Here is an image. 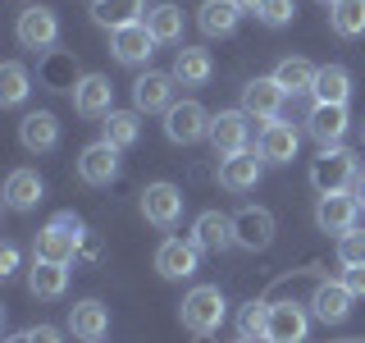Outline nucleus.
I'll list each match as a JSON object with an SVG mask.
<instances>
[{
  "label": "nucleus",
  "instance_id": "4be33fe9",
  "mask_svg": "<svg viewBox=\"0 0 365 343\" xmlns=\"http://www.w3.org/2000/svg\"><path fill=\"white\" fill-rule=\"evenodd\" d=\"M142 14H151L146 0H91V19H96L101 28H110V32L142 23Z\"/></svg>",
  "mask_w": 365,
  "mask_h": 343
},
{
  "label": "nucleus",
  "instance_id": "f8f14e48",
  "mask_svg": "<svg viewBox=\"0 0 365 343\" xmlns=\"http://www.w3.org/2000/svg\"><path fill=\"white\" fill-rule=\"evenodd\" d=\"M297 146H302V133L292 129L288 119H269L265 129H260V160L265 165H288V160H297Z\"/></svg>",
  "mask_w": 365,
  "mask_h": 343
},
{
  "label": "nucleus",
  "instance_id": "b1692460",
  "mask_svg": "<svg viewBox=\"0 0 365 343\" xmlns=\"http://www.w3.org/2000/svg\"><path fill=\"white\" fill-rule=\"evenodd\" d=\"M274 78H279V87L288 91V96H306V91H315L319 69H315L311 60H302V55H288V60H279Z\"/></svg>",
  "mask_w": 365,
  "mask_h": 343
},
{
  "label": "nucleus",
  "instance_id": "4468645a",
  "mask_svg": "<svg viewBox=\"0 0 365 343\" xmlns=\"http://www.w3.org/2000/svg\"><path fill=\"white\" fill-rule=\"evenodd\" d=\"M306 329H311V316L297 302H269L265 343H306Z\"/></svg>",
  "mask_w": 365,
  "mask_h": 343
},
{
  "label": "nucleus",
  "instance_id": "2eb2a0df",
  "mask_svg": "<svg viewBox=\"0 0 365 343\" xmlns=\"http://www.w3.org/2000/svg\"><path fill=\"white\" fill-rule=\"evenodd\" d=\"M68 329H73V339H83V343H101L110 334V307L96 302V297L73 302L68 307Z\"/></svg>",
  "mask_w": 365,
  "mask_h": 343
},
{
  "label": "nucleus",
  "instance_id": "7ed1b4c3",
  "mask_svg": "<svg viewBox=\"0 0 365 343\" xmlns=\"http://www.w3.org/2000/svg\"><path fill=\"white\" fill-rule=\"evenodd\" d=\"M210 119L215 114H205L201 101H174V106L165 110V137L178 146H192L201 142V137H210Z\"/></svg>",
  "mask_w": 365,
  "mask_h": 343
},
{
  "label": "nucleus",
  "instance_id": "72a5a7b5",
  "mask_svg": "<svg viewBox=\"0 0 365 343\" xmlns=\"http://www.w3.org/2000/svg\"><path fill=\"white\" fill-rule=\"evenodd\" d=\"M28 91H32V87H28V69H23L19 60L0 64V106H19Z\"/></svg>",
  "mask_w": 365,
  "mask_h": 343
},
{
  "label": "nucleus",
  "instance_id": "1a4fd4ad",
  "mask_svg": "<svg viewBox=\"0 0 365 343\" xmlns=\"http://www.w3.org/2000/svg\"><path fill=\"white\" fill-rule=\"evenodd\" d=\"M73 110L87 114V119H106L114 110V83L106 74H87L73 83Z\"/></svg>",
  "mask_w": 365,
  "mask_h": 343
},
{
  "label": "nucleus",
  "instance_id": "393cba45",
  "mask_svg": "<svg viewBox=\"0 0 365 343\" xmlns=\"http://www.w3.org/2000/svg\"><path fill=\"white\" fill-rule=\"evenodd\" d=\"M237 19H242V9H237V0H205L197 9V23L205 37H228V32L237 28Z\"/></svg>",
  "mask_w": 365,
  "mask_h": 343
},
{
  "label": "nucleus",
  "instance_id": "79ce46f5",
  "mask_svg": "<svg viewBox=\"0 0 365 343\" xmlns=\"http://www.w3.org/2000/svg\"><path fill=\"white\" fill-rule=\"evenodd\" d=\"M260 5H265V0H237V9H242V14H260Z\"/></svg>",
  "mask_w": 365,
  "mask_h": 343
},
{
  "label": "nucleus",
  "instance_id": "c756f323",
  "mask_svg": "<svg viewBox=\"0 0 365 343\" xmlns=\"http://www.w3.org/2000/svg\"><path fill=\"white\" fill-rule=\"evenodd\" d=\"M73 252H78V238H73V234H64L60 224H46L41 234H37V261H55V266H68V261H73Z\"/></svg>",
  "mask_w": 365,
  "mask_h": 343
},
{
  "label": "nucleus",
  "instance_id": "39448f33",
  "mask_svg": "<svg viewBox=\"0 0 365 343\" xmlns=\"http://www.w3.org/2000/svg\"><path fill=\"white\" fill-rule=\"evenodd\" d=\"M142 215L155 229H174L182 220V188H174V183H146L142 188Z\"/></svg>",
  "mask_w": 365,
  "mask_h": 343
},
{
  "label": "nucleus",
  "instance_id": "5701e85b",
  "mask_svg": "<svg viewBox=\"0 0 365 343\" xmlns=\"http://www.w3.org/2000/svg\"><path fill=\"white\" fill-rule=\"evenodd\" d=\"M19 142L28 146V151H51V146L60 142V124H55V114H51V110H32V114H23V124H19Z\"/></svg>",
  "mask_w": 365,
  "mask_h": 343
},
{
  "label": "nucleus",
  "instance_id": "c9c22d12",
  "mask_svg": "<svg viewBox=\"0 0 365 343\" xmlns=\"http://www.w3.org/2000/svg\"><path fill=\"white\" fill-rule=\"evenodd\" d=\"M338 261H342V270H347V266H365V234H356V229L342 234L338 238Z\"/></svg>",
  "mask_w": 365,
  "mask_h": 343
},
{
  "label": "nucleus",
  "instance_id": "ea45409f",
  "mask_svg": "<svg viewBox=\"0 0 365 343\" xmlns=\"http://www.w3.org/2000/svg\"><path fill=\"white\" fill-rule=\"evenodd\" d=\"M28 339H32V343H64V334H60L55 325H32Z\"/></svg>",
  "mask_w": 365,
  "mask_h": 343
},
{
  "label": "nucleus",
  "instance_id": "412c9836",
  "mask_svg": "<svg viewBox=\"0 0 365 343\" xmlns=\"http://www.w3.org/2000/svg\"><path fill=\"white\" fill-rule=\"evenodd\" d=\"M351 293L342 279H324V284H315V297H311V312L315 320H324V325H338V320H347L351 312Z\"/></svg>",
  "mask_w": 365,
  "mask_h": 343
},
{
  "label": "nucleus",
  "instance_id": "c85d7f7f",
  "mask_svg": "<svg viewBox=\"0 0 365 343\" xmlns=\"http://www.w3.org/2000/svg\"><path fill=\"white\" fill-rule=\"evenodd\" d=\"M210 74H215L210 51H201V46H182V51H178V60H174V78H178L182 87H201V83H210Z\"/></svg>",
  "mask_w": 365,
  "mask_h": 343
},
{
  "label": "nucleus",
  "instance_id": "2f4dec72",
  "mask_svg": "<svg viewBox=\"0 0 365 343\" xmlns=\"http://www.w3.org/2000/svg\"><path fill=\"white\" fill-rule=\"evenodd\" d=\"M329 23L338 37H361L365 32V0H338L329 5Z\"/></svg>",
  "mask_w": 365,
  "mask_h": 343
},
{
  "label": "nucleus",
  "instance_id": "bb28decb",
  "mask_svg": "<svg viewBox=\"0 0 365 343\" xmlns=\"http://www.w3.org/2000/svg\"><path fill=\"white\" fill-rule=\"evenodd\" d=\"M41 179H37V169H14V174L5 179V206L9 211H32V206L41 202Z\"/></svg>",
  "mask_w": 365,
  "mask_h": 343
},
{
  "label": "nucleus",
  "instance_id": "f257e3e1",
  "mask_svg": "<svg viewBox=\"0 0 365 343\" xmlns=\"http://www.w3.org/2000/svg\"><path fill=\"white\" fill-rule=\"evenodd\" d=\"M178 320H182V329L187 334H197V339H210L215 329L224 325V293L215 289V284H197L187 297H182V307H178Z\"/></svg>",
  "mask_w": 365,
  "mask_h": 343
},
{
  "label": "nucleus",
  "instance_id": "0eeeda50",
  "mask_svg": "<svg viewBox=\"0 0 365 343\" xmlns=\"http://www.w3.org/2000/svg\"><path fill=\"white\" fill-rule=\"evenodd\" d=\"M78 179L91 183V188H110V183L119 179V146H110L106 137L83 146V156H78Z\"/></svg>",
  "mask_w": 365,
  "mask_h": 343
},
{
  "label": "nucleus",
  "instance_id": "423d86ee",
  "mask_svg": "<svg viewBox=\"0 0 365 343\" xmlns=\"http://www.w3.org/2000/svg\"><path fill=\"white\" fill-rule=\"evenodd\" d=\"M14 32H19V46H23V51H51L55 37H60V19H55V9L32 5V9H23V14H19Z\"/></svg>",
  "mask_w": 365,
  "mask_h": 343
},
{
  "label": "nucleus",
  "instance_id": "6ab92c4d",
  "mask_svg": "<svg viewBox=\"0 0 365 343\" xmlns=\"http://www.w3.org/2000/svg\"><path fill=\"white\" fill-rule=\"evenodd\" d=\"M260 174H265L260 151H237V156L220 160V188H228V192H251L260 183Z\"/></svg>",
  "mask_w": 365,
  "mask_h": 343
},
{
  "label": "nucleus",
  "instance_id": "e433bc0d",
  "mask_svg": "<svg viewBox=\"0 0 365 343\" xmlns=\"http://www.w3.org/2000/svg\"><path fill=\"white\" fill-rule=\"evenodd\" d=\"M292 14H297L292 0H265L256 19H260V23H269V28H283V23H292Z\"/></svg>",
  "mask_w": 365,
  "mask_h": 343
},
{
  "label": "nucleus",
  "instance_id": "9b49d317",
  "mask_svg": "<svg viewBox=\"0 0 365 343\" xmlns=\"http://www.w3.org/2000/svg\"><path fill=\"white\" fill-rule=\"evenodd\" d=\"M283 101H288V91L279 87V78H251V83L242 87V110L251 114V119H279V110H283Z\"/></svg>",
  "mask_w": 365,
  "mask_h": 343
},
{
  "label": "nucleus",
  "instance_id": "f3484780",
  "mask_svg": "<svg viewBox=\"0 0 365 343\" xmlns=\"http://www.w3.org/2000/svg\"><path fill=\"white\" fill-rule=\"evenodd\" d=\"M233 234H237V247H269L274 243V215L265 211V206H242V211L233 215Z\"/></svg>",
  "mask_w": 365,
  "mask_h": 343
},
{
  "label": "nucleus",
  "instance_id": "49530a36",
  "mask_svg": "<svg viewBox=\"0 0 365 343\" xmlns=\"http://www.w3.org/2000/svg\"><path fill=\"white\" fill-rule=\"evenodd\" d=\"M237 343H251V339H237Z\"/></svg>",
  "mask_w": 365,
  "mask_h": 343
},
{
  "label": "nucleus",
  "instance_id": "a18cd8bd",
  "mask_svg": "<svg viewBox=\"0 0 365 343\" xmlns=\"http://www.w3.org/2000/svg\"><path fill=\"white\" fill-rule=\"evenodd\" d=\"M319 5H338V0H319Z\"/></svg>",
  "mask_w": 365,
  "mask_h": 343
},
{
  "label": "nucleus",
  "instance_id": "a19ab883",
  "mask_svg": "<svg viewBox=\"0 0 365 343\" xmlns=\"http://www.w3.org/2000/svg\"><path fill=\"white\" fill-rule=\"evenodd\" d=\"M14 270H19V247L5 243L0 247V274H14Z\"/></svg>",
  "mask_w": 365,
  "mask_h": 343
},
{
  "label": "nucleus",
  "instance_id": "20e7f679",
  "mask_svg": "<svg viewBox=\"0 0 365 343\" xmlns=\"http://www.w3.org/2000/svg\"><path fill=\"white\" fill-rule=\"evenodd\" d=\"M247 137H251V114L247 110H220L210 119V146H215L220 160L247 151Z\"/></svg>",
  "mask_w": 365,
  "mask_h": 343
},
{
  "label": "nucleus",
  "instance_id": "4c0bfd02",
  "mask_svg": "<svg viewBox=\"0 0 365 343\" xmlns=\"http://www.w3.org/2000/svg\"><path fill=\"white\" fill-rule=\"evenodd\" d=\"M342 284H347L356 297H365V266H347L342 270Z\"/></svg>",
  "mask_w": 365,
  "mask_h": 343
},
{
  "label": "nucleus",
  "instance_id": "9d476101",
  "mask_svg": "<svg viewBox=\"0 0 365 343\" xmlns=\"http://www.w3.org/2000/svg\"><path fill=\"white\" fill-rule=\"evenodd\" d=\"M356 215H361V202L351 192H329V197L315 202V224L324 234H351L356 229Z\"/></svg>",
  "mask_w": 365,
  "mask_h": 343
},
{
  "label": "nucleus",
  "instance_id": "f704fd0d",
  "mask_svg": "<svg viewBox=\"0 0 365 343\" xmlns=\"http://www.w3.org/2000/svg\"><path fill=\"white\" fill-rule=\"evenodd\" d=\"M265 329H269V302H247L242 312H237V339L265 343Z\"/></svg>",
  "mask_w": 365,
  "mask_h": 343
},
{
  "label": "nucleus",
  "instance_id": "a211bd4d",
  "mask_svg": "<svg viewBox=\"0 0 365 343\" xmlns=\"http://www.w3.org/2000/svg\"><path fill=\"white\" fill-rule=\"evenodd\" d=\"M347 106H319L315 101V110L306 114V133L319 142V151L324 146H342V137H347Z\"/></svg>",
  "mask_w": 365,
  "mask_h": 343
},
{
  "label": "nucleus",
  "instance_id": "f03ea898",
  "mask_svg": "<svg viewBox=\"0 0 365 343\" xmlns=\"http://www.w3.org/2000/svg\"><path fill=\"white\" fill-rule=\"evenodd\" d=\"M356 156L347 151V146H324L315 160H311V183L319 197H329V192H351L356 188Z\"/></svg>",
  "mask_w": 365,
  "mask_h": 343
},
{
  "label": "nucleus",
  "instance_id": "cd10ccee",
  "mask_svg": "<svg viewBox=\"0 0 365 343\" xmlns=\"http://www.w3.org/2000/svg\"><path fill=\"white\" fill-rule=\"evenodd\" d=\"M311 96L319 101V106H347L351 74L342 64H324V69H319V78H315V91H311Z\"/></svg>",
  "mask_w": 365,
  "mask_h": 343
},
{
  "label": "nucleus",
  "instance_id": "58836bf2",
  "mask_svg": "<svg viewBox=\"0 0 365 343\" xmlns=\"http://www.w3.org/2000/svg\"><path fill=\"white\" fill-rule=\"evenodd\" d=\"M51 224H60V229H64V234H73V238H78V243H83V220H78V215H73V211H60V215H55V220H51Z\"/></svg>",
  "mask_w": 365,
  "mask_h": 343
},
{
  "label": "nucleus",
  "instance_id": "6e6552de",
  "mask_svg": "<svg viewBox=\"0 0 365 343\" xmlns=\"http://www.w3.org/2000/svg\"><path fill=\"white\" fill-rule=\"evenodd\" d=\"M197 261H201V247L192 238H165L155 247V270L165 279H192L197 274Z\"/></svg>",
  "mask_w": 365,
  "mask_h": 343
},
{
  "label": "nucleus",
  "instance_id": "c03bdc74",
  "mask_svg": "<svg viewBox=\"0 0 365 343\" xmlns=\"http://www.w3.org/2000/svg\"><path fill=\"white\" fill-rule=\"evenodd\" d=\"M5 343H32V339H28V329H23V334H9Z\"/></svg>",
  "mask_w": 365,
  "mask_h": 343
},
{
  "label": "nucleus",
  "instance_id": "ddd939ff",
  "mask_svg": "<svg viewBox=\"0 0 365 343\" xmlns=\"http://www.w3.org/2000/svg\"><path fill=\"white\" fill-rule=\"evenodd\" d=\"M155 37H151V28H146V19L142 23H133V28H119V32H110V51H114V60L119 64H146L151 60V51H155Z\"/></svg>",
  "mask_w": 365,
  "mask_h": 343
},
{
  "label": "nucleus",
  "instance_id": "473e14b6",
  "mask_svg": "<svg viewBox=\"0 0 365 343\" xmlns=\"http://www.w3.org/2000/svg\"><path fill=\"white\" fill-rule=\"evenodd\" d=\"M146 28H151L155 41H178L182 37V9L165 0V5H155L151 14H146Z\"/></svg>",
  "mask_w": 365,
  "mask_h": 343
},
{
  "label": "nucleus",
  "instance_id": "dca6fc26",
  "mask_svg": "<svg viewBox=\"0 0 365 343\" xmlns=\"http://www.w3.org/2000/svg\"><path fill=\"white\" fill-rule=\"evenodd\" d=\"M192 243H197L201 252H228L237 243V234H233V215H220V211H201L197 215V224H192Z\"/></svg>",
  "mask_w": 365,
  "mask_h": 343
},
{
  "label": "nucleus",
  "instance_id": "a878e982",
  "mask_svg": "<svg viewBox=\"0 0 365 343\" xmlns=\"http://www.w3.org/2000/svg\"><path fill=\"white\" fill-rule=\"evenodd\" d=\"M68 289V266H55V261H32L28 270V293L41 297V302H51V297H60Z\"/></svg>",
  "mask_w": 365,
  "mask_h": 343
},
{
  "label": "nucleus",
  "instance_id": "37998d69",
  "mask_svg": "<svg viewBox=\"0 0 365 343\" xmlns=\"http://www.w3.org/2000/svg\"><path fill=\"white\" fill-rule=\"evenodd\" d=\"M351 197H356L361 211H365V174H356V188H351Z\"/></svg>",
  "mask_w": 365,
  "mask_h": 343
},
{
  "label": "nucleus",
  "instance_id": "7c9ffc66",
  "mask_svg": "<svg viewBox=\"0 0 365 343\" xmlns=\"http://www.w3.org/2000/svg\"><path fill=\"white\" fill-rule=\"evenodd\" d=\"M137 137H142V119H137V110H110L106 114V142L110 146H133Z\"/></svg>",
  "mask_w": 365,
  "mask_h": 343
},
{
  "label": "nucleus",
  "instance_id": "aec40b11",
  "mask_svg": "<svg viewBox=\"0 0 365 343\" xmlns=\"http://www.w3.org/2000/svg\"><path fill=\"white\" fill-rule=\"evenodd\" d=\"M174 83H178L174 74H151V69H146V74L133 83V106H137V114L169 110V106H174Z\"/></svg>",
  "mask_w": 365,
  "mask_h": 343
}]
</instances>
